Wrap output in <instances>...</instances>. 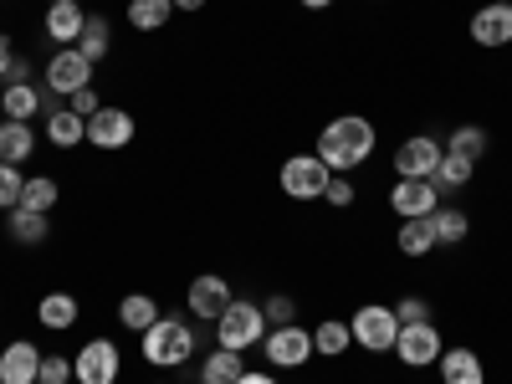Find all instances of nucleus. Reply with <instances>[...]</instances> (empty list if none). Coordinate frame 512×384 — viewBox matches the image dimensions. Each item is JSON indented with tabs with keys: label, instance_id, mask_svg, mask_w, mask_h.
Segmentation results:
<instances>
[{
	"label": "nucleus",
	"instance_id": "2",
	"mask_svg": "<svg viewBox=\"0 0 512 384\" xmlns=\"http://www.w3.org/2000/svg\"><path fill=\"white\" fill-rule=\"evenodd\" d=\"M139 354L154 369H180V364L195 359V328L185 318H175V313H159L154 328L139 333Z\"/></svg>",
	"mask_w": 512,
	"mask_h": 384
},
{
	"label": "nucleus",
	"instance_id": "1",
	"mask_svg": "<svg viewBox=\"0 0 512 384\" xmlns=\"http://www.w3.org/2000/svg\"><path fill=\"white\" fill-rule=\"evenodd\" d=\"M374 144H379V134H374V123L364 113H338L333 123L318 128L313 154L333 169V175H354V169L374 154Z\"/></svg>",
	"mask_w": 512,
	"mask_h": 384
},
{
	"label": "nucleus",
	"instance_id": "29",
	"mask_svg": "<svg viewBox=\"0 0 512 384\" xmlns=\"http://www.w3.org/2000/svg\"><path fill=\"white\" fill-rule=\"evenodd\" d=\"M108 47H113V26H108V16H88V26H82V36H77V52L98 67V62L108 57Z\"/></svg>",
	"mask_w": 512,
	"mask_h": 384
},
{
	"label": "nucleus",
	"instance_id": "18",
	"mask_svg": "<svg viewBox=\"0 0 512 384\" xmlns=\"http://www.w3.org/2000/svg\"><path fill=\"white\" fill-rule=\"evenodd\" d=\"M0 113L16 118V123H31L36 113H47V88H41V82H6V93H0Z\"/></svg>",
	"mask_w": 512,
	"mask_h": 384
},
{
	"label": "nucleus",
	"instance_id": "12",
	"mask_svg": "<svg viewBox=\"0 0 512 384\" xmlns=\"http://www.w3.org/2000/svg\"><path fill=\"white\" fill-rule=\"evenodd\" d=\"M185 303H190V313H195L200 323H216V318L236 303L231 277H221V272H200V277L190 282V292H185Z\"/></svg>",
	"mask_w": 512,
	"mask_h": 384
},
{
	"label": "nucleus",
	"instance_id": "6",
	"mask_svg": "<svg viewBox=\"0 0 512 384\" xmlns=\"http://www.w3.org/2000/svg\"><path fill=\"white\" fill-rule=\"evenodd\" d=\"M349 333H354V344L364 354H390L395 338H400V318H395V308H384V303H364L349 318Z\"/></svg>",
	"mask_w": 512,
	"mask_h": 384
},
{
	"label": "nucleus",
	"instance_id": "15",
	"mask_svg": "<svg viewBox=\"0 0 512 384\" xmlns=\"http://www.w3.org/2000/svg\"><path fill=\"white\" fill-rule=\"evenodd\" d=\"M82 26H88V11H82V0H52L47 16H41V31H47L57 47H77Z\"/></svg>",
	"mask_w": 512,
	"mask_h": 384
},
{
	"label": "nucleus",
	"instance_id": "33",
	"mask_svg": "<svg viewBox=\"0 0 512 384\" xmlns=\"http://www.w3.org/2000/svg\"><path fill=\"white\" fill-rule=\"evenodd\" d=\"M21 190H26L21 164H6V159H0V210H16V205H21Z\"/></svg>",
	"mask_w": 512,
	"mask_h": 384
},
{
	"label": "nucleus",
	"instance_id": "30",
	"mask_svg": "<svg viewBox=\"0 0 512 384\" xmlns=\"http://www.w3.org/2000/svg\"><path fill=\"white\" fill-rule=\"evenodd\" d=\"M472 175H477V164H472V159H461V154H441L436 190H441V195H461L466 185H472Z\"/></svg>",
	"mask_w": 512,
	"mask_h": 384
},
{
	"label": "nucleus",
	"instance_id": "8",
	"mask_svg": "<svg viewBox=\"0 0 512 384\" xmlns=\"http://www.w3.org/2000/svg\"><path fill=\"white\" fill-rule=\"evenodd\" d=\"M123 374V354L113 338H88L77 354H72V379L77 384H118Z\"/></svg>",
	"mask_w": 512,
	"mask_h": 384
},
{
	"label": "nucleus",
	"instance_id": "19",
	"mask_svg": "<svg viewBox=\"0 0 512 384\" xmlns=\"http://www.w3.org/2000/svg\"><path fill=\"white\" fill-rule=\"evenodd\" d=\"M47 144L52 149H77V144H88V118H77L67 103H57L47 113Z\"/></svg>",
	"mask_w": 512,
	"mask_h": 384
},
{
	"label": "nucleus",
	"instance_id": "32",
	"mask_svg": "<svg viewBox=\"0 0 512 384\" xmlns=\"http://www.w3.org/2000/svg\"><path fill=\"white\" fill-rule=\"evenodd\" d=\"M57 180L52 175H26V190H21V205L26 210H41V216H52V210H57Z\"/></svg>",
	"mask_w": 512,
	"mask_h": 384
},
{
	"label": "nucleus",
	"instance_id": "28",
	"mask_svg": "<svg viewBox=\"0 0 512 384\" xmlns=\"http://www.w3.org/2000/svg\"><path fill=\"white\" fill-rule=\"evenodd\" d=\"M395 246H400V256H431V251H436L431 216H420V221H400V231H395Z\"/></svg>",
	"mask_w": 512,
	"mask_h": 384
},
{
	"label": "nucleus",
	"instance_id": "16",
	"mask_svg": "<svg viewBox=\"0 0 512 384\" xmlns=\"http://www.w3.org/2000/svg\"><path fill=\"white\" fill-rule=\"evenodd\" d=\"M36 369H41V349L31 338H11L0 349V384H36Z\"/></svg>",
	"mask_w": 512,
	"mask_h": 384
},
{
	"label": "nucleus",
	"instance_id": "20",
	"mask_svg": "<svg viewBox=\"0 0 512 384\" xmlns=\"http://www.w3.org/2000/svg\"><path fill=\"white\" fill-rule=\"evenodd\" d=\"M6 236H11L16 246H41V241L52 236V216H41V210L16 205V210H6Z\"/></svg>",
	"mask_w": 512,
	"mask_h": 384
},
{
	"label": "nucleus",
	"instance_id": "41",
	"mask_svg": "<svg viewBox=\"0 0 512 384\" xmlns=\"http://www.w3.org/2000/svg\"><path fill=\"white\" fill-rule=\"evenodd\" d=\"M6 82H31V62L16 52V62H11V72H6Z\"/></svg>",
	"mask_w": 512,
	"mask_h": 384
},
{
	"label": "nucleus",
	"instance_id": "39",
	"mask_svg": "<svg viewBox=\"0 0 512 384\" xmlns=\"http://www.w3.org/2000/svg\"><path fill=\"white\" fill-rule=\"evenodd\" d=\"M236 384H282V379H277L272 369H246V374H241Z\"/></svg>",
	"mask_w": 512,
	"mask_h": 384
},
{
	"label": "nucleus",
	"instance_id": "24",
	"mask_svg": "<svg viewBox=\"0 0 512 384\" xmlns=\"http://www.w3.org/2000/svg\"><path fill=\"white\" fill-rule=\"evenodd\" d=\"M487 149H492V134H487L482 123H456L451 139H446V154H461V159H472V164H482Z\"/></svg>",
	"mask_w": 512,
	"mask_h": 384
},
{
	"label": "nucleus",
	"instance_id": "31",
	"mask_svg": "<svg viewBox=\"0 0 512 384\" xmlns=\"http://www.w3.org/2000/svg\"><path fill=\"white\" fill-rule=\"evenodd\" d=\"M169 16H175L169 0H128V26L134 31H164Z\"/></svg>",
	"mask_w": 512,
	"mask_h": 384
},
{
	"label": "nucleus",
	"instance_id": "17",
	"mask_svg": "<svg viewBox=\"0 0 512 384\" xmlns=\"http://www.w3.org/2000/svg\"><path fill=\"white\" fill-rule=\"evenodd\" d=\"M436 369H441V384H487V364H482V354L477 349H441V359H436Z\"/></svg>",
	"mask_w": 512,
	"mask_h": 384
},
{
	"label": "nucleus",
	"instance_id": "3",
	"mask_svg": "<svg viewBox=\"0 0 512 384\" xmlns=\"http://www.w3.org/2000/svg\"><path fill=\"white\" fill-rule=\"evenodd\" d=\"M216 328V344L221 349H236V354H246V349H262V338H267V313H262V303H246V297H236V303L210 323Z\"/></svg>",
	"mask_w": 512,
	"mask_h": 384
},
{
	"label": "nucleus",
	"instance_id": "25",
	"mask_svg": "<svg viewBox=\"0 0 512 384\" xmlns=\"http://www.w3.org/2000/svg\"><path fill=\"white\" fill-rule=\"evenodd\" d=\"M431 231H436V246H461L466 236H472V216H466L461 205H446L441 200V210L431 216Z\"/></svg>",
	"mask_w": 512,
	"mask_h": 384
},
{
	"label": "nucleus",
	"instance_id": "42",
	"mask_svg": "<svg viewBox=\"0 0 512 384\" xmlns=\"http://www.w3.org/2000/svg\"><path fill=\"white\" fill-rule=\"evenodd\" d=\"M169 6H175V11H190V16H195V11H205V6H210V0H169Z\"/></svg>",
	"mask_w": 512,
	"mask_h": 384
},
{
	"label": "nucleus",
	"instance_id": "38",
	"mask_svg": "<svg viewBox=\"0 0 512 384\" xmlns=\"http://www.w3.org/2000/svg\"><path fill=\"white\" fill-rule=\"evenodd\" d=\"M67 108H72L77 118H93V113L103 108V98H98L93 88H82V93H72V98H67Z\"/></svg>",
	"mask_w": 512,
	"mask_h": 384
},
{
	"label": "nucleus",
	"instance_id": "43",
	"mask_svg": "<svg viewBox=\"0 0 512 384\" xmlns=\"http://www.w3.org/2000/svg\"><path fill=\"white\" fill-rule=\"evenodd\" d=\"M297 6H303V11H328L333 0H297Z\"/></svg>",
	"mask_w": 512,
	"mask_h": 384
},
{
	"label": "nucleus",
	"instance_id": "27",
	"mask_svg": "<svg viewBox=\"0 0 512 384\" xmlns=\"http://www.w3.org/2000/svg\"><path fill=\"white\" fill-rule=\"evenodd\" d=\"M154 318H159V303L149 292H128L123 303H118V323L128 328V333H144V328H154Z\"/></svg>",
	"mask_w": 512,
	"mask_h": 384
},
{
	"label": "nucleus",
	"instance_id": "7",
	"mask_svg": "<svg viewBox=\"0 0 512 384\" xmlns=\"http://www.w3.org/2000/svg\"><path fill=\"white\" fill-rule=\"evenodd\" d=\"M41 88H47L52 98H72L82 88H93V62L77 47H62V52H52L47 67H41Z\"/></svg>",
	"mask_w": 512,
	"mask_h": 384
},
{
	"label": "nucleus",
	"instance_id": "9",
	"mask_svg": "<svg viewBox=\"0 0 512 384\" xmlns=\"http://www.w3.org/2000/svg\"><path fill=\"white\" fill-rule=\"evenodd\" d=\"M441 349H446V338H441L436 323H400V338H395L390 354H395L405 369H431V364L441 359Z\"/></svg>",
	"mask_w": 512,
	"mask_h": 384
},
{
	"label": "nucleus",
	"instance_id": "22",
	"mask_svg": "<svg viewBox=\"0 0 512 384\" xmlns=\"http://www.w3.org/2000/svg\"><path fill=\"white\" fill-rule=\"evenodd\" d=\"M77 297L72 292H47V297H41V303H36V323L41 328H52V333H67L72 323H77Z\"/></svg>",
	"mask_w": 512,
	"mask_h": 384
},
{
	"label": "nucleus",
	"instance_id": "11",
	"mask_svg": "<svg viewBox=\"0 0 512 384\" xmlns=\"http://www.w3.org/2000/svg\"><path fill=\"white\" fill-rule=\"evenodd\" d=\"M134 134H139V123H134V113H128V108L103 103V108L88 118V144H93V149H103V154L128 149V144H134Z\"/></svg>",
	"mask_w": 512,
	"mask_h": 384
},
{
	"label": "nucleus",
	"instance_id": "36",
	"mask_svg": "<svg viewBox=\"0 0 512 384\" xmlns=\"http://www.w3.org/2000/svg\"><path fill=\"white\" fill-rule=\"evenodd\" d=\"M323 200H328V205H338V210H349V205L359 200V190H354V180H349V175H333V180H328V190H323Z\"/></svg>",
	"mask_w": 512,
	"mask_h": 384
},
{
	"label": "nucleus",
	"instance_id": "40",
	"mask_svg": "<svg viewBox=\"0 0 512 384\" xmlns=\"http://www.w3.org/2000/svg\"><path fill=\"white\" fill-rule=\"evenodd\" d=\"M11 62H16V47H11V36H0V82H6Z\"/></svg>",
	"mask_w": 512,
	"mask_h": 384
},
{
	"label": "nucleus",
	"instance_id": "14",
	"mask_svg": "<svg viewBox=\"0 0 512 384\" xmlns=\"http://www.w3.org/2000/svg\"><path fill=\"white\" fill-rule=\"evenodd\" d=\"M441 200H446V195L436 190V180H395V190H390V205H395V216H400V221L436 216Z\"/></svg>",
	"mask_w": 512,
	"mask_h": 384
},
{
	"label": "nucleus",
	"instance_id": "10",
	"mask_svg": "<svg viewBox=\"0 0 512 384\" xmlns=\"http://www.w3.org/2000/svg\"><path fill=\"white\" fill-rule=\"evenodd\" d=\"M441 154H446L441 139H431V134H410L390 159H395V175H400V180H436Z\"/></svg>",
	"mask_w": 512,
	"mask_h": 384
},
{
	"label": "nucleus",
	"instance_id": "13",
	"mask_svg": "<svg viewBox=\"0 0 512 384\" xmlns=\"http://www.w3.org/2000/svg\"><path fill=\"white\" fill-rule=\"evenodd\" d=\"M466 31H472V41L487 47V52L512 47V0H487V6H477L472 21H466Z\"/></svg>",
	"mask_w": 512,
	"mask_h": 384
},
{
	"label": "nucleus",
	"instance_id": "44",
	"mask_svg": "<svg viewBox=\"0 0 512 384\" xmlns=\"http://www.w3.org/2000/svg\"><path fill=\"white\" fill-rule=\"evenodd\" d=\"M159 384H169V379H159Z\"/></svg>",
	"mask_w": 512,
	"mask_h": 384
},
{
	"label": "nucleus",
	"instance_id": "23",
	"mask_svg": "<svg viewBox=\"0 0 512 384\" xmlns=\"http://www.w3.org/2000/svg\"><path fill=\"white\" fill-rule=\"evenodd\" d=\"M246 374V359L236 354V349H210L205 359H200V384H236Z\"/></svg>",
	"mask_w": 512,
	"mask_h": 384
},
{
	"label": "nucleus",
	"instance_id": "37",
	"mask_svg": "<svg viewBox=\"0 0 512 384\" xmlns=\"http://www.w3.org/2000/svg\"><path fill=\"white\" fill-rule=\"evenodd\" d=\"M395 318H400V323H431V303H425V297H400Z\"/></svg>",
	"mask_w": 512,
	"mask_h": 384
},
{
	"label": "nucleus",
	"instance_id": "21",
	"mask_svg": "<svg viewBox=\"0 0 512 384\" xmlns=\"http://www.w3.org/2000/svg\"><path fill=\"white\" fill-rule=\"evenodd\" d=\"M36 154V128L16 123V118H0V159L6 164H26Z\"/></svg>",
	"mask_w": 512,
	"mask_h": 384
},
{
	"label": "nucleus",
	"instance_id": "35",
	"mask_svg": "<svg viewBox=\"0 0 512 384\" xmlns=\"http://www.w3.org/2000/svg\"><path fill=\"white\" fill-rule=\"evenodd\" d=\"M262 313H267V323H272V328H282V323H297V303H292L287 292L267 297V303H262Z\"/></svg>",
	"mask_w": 512,
	"mask_h": 384
},
{
	"label": "nucleus",
	"instance_id": "34",
	"mask_svg": "<svg viewBox=\"0 0 512 384\" xmlns=\"http://www.w3.org/2000/svg\"><path fill=\"white\" fill-rule=\"evenodd\" d=\"M67 379H72V359L67 354H41L36 384H67Z\"/></svg>",
	"mask_w": 512,
	"mask_h": 384
},
{
	"label": "nucleus",
	"instance_id": "26",
	"mask_svg": "<svg viewBox=\"0 0 512 384\" xmlns=\"http://www.w3.org/2000/svg\"><path fill=\"white\" fill-rule=\"evenodd\" d=\"M313 349H318V359H344V354L354 349V333H349V323L323 318V323L313 328Z\"/></svg>",
	"mask_w": 512,
	"mask_h": 384
},
{
	"label": "nucleus",
	"instance_id": "4",
	"mask_svg": "<svg viewBox=\"0 0 512 384\" xmlns=\"http://www.w3.org/2000/svg\"><path fill=\"white\" fill-rule=\"evenodd\" d=\"M328 180H333V169H328L318 154H292V159H282V169H277V185H282V195H287V200H297V205L323 200Z\"/></svg>",
	"mask_w": 512,
	"mask_h": 384
},
{
	"label": "nucleus",
	"instance_id": "5",
	"mask_svg": "<svg viewBox=\"0 0 512 384\" xmlns=\"http://www.w3.org/2000/svg\"><path fill=\"white\" fill-rule=\"evenodd\" d=\"M262 359H267L272 369H303V364H313V359H318V349H313V328H303V323L267 328V338H262Z\"/></svg>",
	"mask_w": 512,
	"mask_h": 384
}]
</instances>
